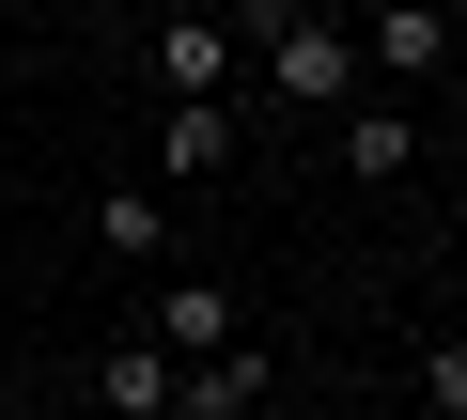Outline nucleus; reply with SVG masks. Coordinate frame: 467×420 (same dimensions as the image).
<instances>
[{
	"label": "nucleus",
	"mask_w": 467,
	"mask_h": 420,
	"mask_svg": "<svg viewBox=\"0 0 467 420\" xmlns=\"http://www.w3.org/2000/svg\"><path fill=\"white\" fill-rule=\"evenodd\" d=\"M405 156H420V125H389V109H358V125H343V171H374V187H389Z\"/></svg>",
	"instance_id": "8"
},
{
	"label": "nucleus",
	"mask_w": 467,
	"mask_h": 420,
	"mask_svg": "<svg viewBox=\"0 0 467 420\" xmlns=\"http://www.w3.org/2000/svg\"><path fill=\"white\" fill-rule=\"evenodd\" d=\"M156 78H171V94H218V78H234V32H218V16H171V32H156Z\"/></svg>",
	"instance_id": "3"
},
{
	"label": "nucleus",
	"mask_w": 467,
	"mask_h": 420,
	"mask_svg": "<svg viewBox=\"0 0 467 420\" xmlns=\"http://www.w3.org/2000/svg\"><path fill=\"white\" fill-rule=\"evenodd\" d=\"M156 343H171V358L234 343V296H218V281H171V296H156Z\"/></svg>",
	"instance_id": "6"
},
{
	"label": "nucleus",
	"mask_w": 467,
	"mask_h": 420,
	"mask_svg": "<svg viewBox=\"0 0 467 420\" xmlns=\"http://www.w3.org/2000/svg\"><path fill=\"white\" fill-rule=\"evenodd\" d=\"M265 78H281L296 109H358V32H343V16H296V0H281V16H265Z\"/></svg>",
	"instance_id": "1"
},
{
	"label": "nucleus",
	"mask_w": 467,
	"mask_h": 420,
	"mask_svg": "<svg viewBox=\"0 0 467 420\" xmlns=\"http://www.w3.org/2000/svg\"><path fill=\"white\" fill-rule=\"evenodd\" d=\"M94 234H109V250H171V202H156V187H109Z\"/></svg>",
	"instance_id": "7"
},
{
	"label": "nucleus",
	"mask_w": 467,
	"mask_h": 420,
	"mask_svg": "<svg viewBox=\"0 0 467 420\" xmlns=\"http://www.w3.org/2000/svg\"><path fill=\"white\" fill-rule=\"evenodd\" d=\"M156 156H171V171L202 187V171L234 156V109H218V94H171V125H156Z\"/></svg>",
	"instance_id": "4"
},
{
	"label": "nucleus",
	"mask_w": 467,
	"mask_h": 420,
	"mask_svg": "<svg viewBox=\"0 0 467 420\" xmlns=\"http://www.w3.org/2000/svg\"><path fill=\"white\" fill-rule=\"evenodd\" d=\"M94 405H125V420H171V343H125V358H94Z\"/></svg>",
	"instance_id": "5"
},
{
	"label": "nucleus",
	"mask_w": 467,
	"mask_h": 420,
	"mask_svg": "<svg viewBox=\"0 0 467 420\" xmlns=\"http://www.w3.org/2000/svg\"><path fill=\"white\" fill-rule=\"evenodd\" d=\"M374 63L389 78H436L451 63V16H436V0H389V16H374Z\"/></svg>",
	"instance_id": "2"
}]
</instances>
